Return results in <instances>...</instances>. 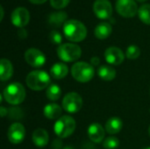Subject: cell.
I'll use <instances>...</instances> for the list:
<instances>
[{
  "instance_id": "34",
  "label": "cell",
  "mask_w": 150,
  "mask_h": 149,
  "mask_svg": "<svg viewBox=\"0 0 150 149\" xmlns=\"http://www.w3.org/2000/svg\"><path fill=\"white\" fill-rule=\"evenodd\" d=\"M0 12H1L0 21H2V20H3V18H4V8H3V6H2V5L0 6Z\"/></svg>"
},
{
  "instance_id": "18",
  "label": "cell",
  "mask_w": 150,
  "mask_h": 149,
  "mask_svg": "<svg viewBox=\"0 0 150 149\" xmlns=\"http://www.w3.org/2000/svg\"><path fill=\"white\" fill-rule=\"evenodd\" d=\"M69 73V68L66 64L62 62H57L54 63L51 69H50V75L52 76L53 78L61 80L66 77V76Z\"/></svg>"
},
{
  "instance_id": "11",
  "label": "cell",
  "mask_w": 150,
  "mask_h": 149,
  "mask_svg": "<svg viewBox=\"0 0 150 149\" xmlns=\"http://www.w3.org/2000/svg\"><path fill=\"white\" fill-rule=\"evenodd\" d=\"M11 20L12 25L15 26L24 28L29 23L30 13L27 9L24 7H18L12 11L11 15Z\"/></svg>"
},
{
  "instance_id": "21",
  "label": "cell",
  "mask_w": 150,
  "mask_h": 149,
  "mask_svg": "<svg viewBox=\"0 0 150 149\" xmlns=\"http://www.w3.org/2000/svg\"><path fill=\"white\" fill-rule=\"evenodd\" d=\"M62 112V107L59 105L54 104V103L47 104L44 107V110H43L45 117L47 119H58L61 116Z\"/></svg>"
},
{
  "instance_id": "7",
  "label": "cell",
  "mask_w": 150,
  "mask_h": 149,
  "mask_svg": "<svg viewBox=\"0 0 150 149\" xmlns=\"http://www.w3.org/2000/svg\"><path fill=\"white\" fill-rule=\"evenodd\" d=\"M62 108L69 113L78 112L83 106L82 97L76 92H69L65 95L62 100Z\"/></svg>"
},
{
  "instance_id": "29",
  "label": "cell",
  "mask_w": 150,
  "mask_h": 149,
  "mask_svg": "<svg viewBox=\"0 0 150 149\" xmlns=\"http://www.w3.org/2000/svg\"><path fill=\"white\" fill-rule=\"evenodd\" d=\"M62 142L60 139H56L54 140L53 142H52V145H51V148L52 149H62Z\"/></svg>"
},
{
  "instance_id": "28",
  "label": "cell",
  "mask_w": 150,
  "mask_h": 149,
  "mask_svg": "<svg viewBox=\"0 0 150 149\" xmlns=\"http://www.w3.org/2000/svg\"><path fill=\"white\" fill-rule=\"evenodd\" d=\"M70 0H50V4L53 8L60 10L66 7Z\"/></svg>"
},
{
  "instance_id": "4",
  "label": "cell",
  "mask_w": 150,
  "mask_h": 149,
  "mask_svg": "<svg viewBox=\"0 0 150 149\" xmlns=\"http://www.w3.org/2000/svg\"><path fill=\"white\" fill-rule=\"evenodd\" d=\"M94 68L91 64L85 61H77L71 68L73 78L80 83H87L94 76Z\"/></svg>"
},
{
  "instance_id": "37",
  "label": "cell",
  "mask_w": 150,
  "mask_h": 149,
  "mask_svg": "<svg viewBox=\"0 0 150 149\" xmlns=\"http://www.w3.org/2000/svg\"><path fill=\"white\" fill-rule=\"evenodd\" d=\"M142 149H150V147H148V148H144Z\"/></svg>"
},
{
  "instance_id": "31",
  "label": "cell",
  "mask_w": 150,
  "mask_h": 149,
  "mask_svg": "<svg viewBox=\"0 0 150 149\" xmlns=\"http://www.w3.org/2000/svg\"><path fill=\"white\" fill-rule=\"evenodd\" d=\"M99 62H100V60L97 56H94V57H92L91 59V64L93 65V66H98L99 64Z\"/></svg>"
},
{
  "instance_id": "35",
  "label": "cell",
  "mask_w": 150,
  "mask_h": 149,
  "mask_svg": "<svg viewBox=\"0 0 150 149\" xmlns=\"http://www.w3.org/2000/svg\"><path fill=\"white\" fill-rule=\"evenodd\" d=\"M62 149H75L73 147H70V146H67V147H64Z\"/></svg>"
},
{
  "instance_id": "15",
  "label": "cell",
  "mask_w": 150,
  "mask_h": 149,
  "mask_svg": "<svg viewBox=\"0 0 150 149\" xmlns=\"http://www.w3.org/2000/svg\"><path fill=\"white\" fill-rule=\"evenodd\" d=\"M68 14L65 11H54L48 15L47 22L53 27H61L67 22Z\"/></svg>"
},
{
  "instance_id": "22",
  "label": "cell",
  "mask_w": 150,
  "mask_h": 149,
  "mask_svg": "<svg viewBox=\"0 0 150 149\" xmlns=\"http://www.w3.org/2000/svg\"><path fill=\"white\" fill-rule=\"evenodd\" d=\"M98 75L104 81H112L116 77V70L109 65H101L98 69Z\"/></svg>"
},
{
  "instance_id": "9",
  "label": "cell",
  "mask_w": 150,
  "mask_h": 149,
  "mask_svg": "<svg viewBox=\"0 0 150 149\" xmlns=\"http://www.w3.org/2000/svg\"><path fill=\"white\" fill-rule=\"evenodd\" d=\"M25 60L31 67L40 68L46 62V56L37 48H29L25 53Z\"/></svg>"
},
{
  "instance_id": "38",
  "label": "cell",
  "mask_w": 150,
  "mask_h": 149,
  "mask_svg": "<svg viewBox=\"0 0 150 149\" xmlns=\"http://www.w3.org/2000/svg\"><path fill=\"white\" fill-rule=\"evenodd\" d=\"M149 135H150V126H149Z\"/></svg>"
},
{
  "instance_id": "27",
  "label": "cell",
  "mask_w": 150,
  "mask_h": 149,
  "mask_svg": "<svg viewBox=\"0 0 150 149\" xmlns=\"http://www.w3.org/2000/svg\"><path fill=\"white\" fill-rule=\"evenodd\" d=\"M48 39H49L50 42H52L54 45H62L61 43L62 42V36L56 30H53L50 32V33L48 35Z\"/></svg>"
},
{
  "instance_id": "10",
  "label": "cell",
  "mask_w": 150,
  "mask_h": 149,
  "mask_svg": "<svg viewBox=\"0 0 150 149\" xmlns=\"http://www.w3.org/2000/svg\"><path fill=\"white\" fill-rule=\"evenodd\" d=\"M93 11L100 19H109L112 14V6L108 0H96L93 4Z\"/></svg>"
},
{
  "instance_id": "36",
  "label": "cell",
  "mask_w": 150,
  "mask_h": 149,
  "mask_svg": "<svg viewBox=\"0 0 150 149\" xmlns=\"http://www.w3.org/2000/svg\"><path fill=\"white\" fill-rule=\"evenodd\" d=\"M138 2H145V1H147V0H137Z\"/></svg>"
},
{
  "instance_id": "30",
  "label": "cell",
  "mask_w": 150,
  "mask_h": 149,
  "mask_svg": "<svg viewBox=\"0 0 150 149\" xmlns=\"http://www.w3.org/2000/svg\"><path fill=\"white\" fill-rule=\"evenodd\" d=\"M18 36L21 40L25 39L27 37V31L25 28H19V30L18 31Z\"/></svg>"
},
{
  "instance_id": "2",
  "label": "cell",
  "mask_w": 150,
  "mask_h": 149,
  "mask_svg": "<svg viewBox=\"0 0 150 149\" xmlns=\"http://www.w3.org/2000/svg\"><path fill=\"white\" fill-rule=\"evenodd\" d=\"M25 83L31 90L40 91L50 85V77L46 71L34 70L27 75Z\"/></svg>"
},
{
  "instance_id": "6",
  "label": "cell",
  "mask_w": 150,
  "mask_h": 149,
  "mask_svg": "<svg viewBox=\"0 0 150 149\" xmlns=\"http://www.w3.org/2000/svg\"><path fill=\"white\" fill-rule=\"evenodd\" d=\"M57 55L62 61L71 62L77 61L82 54L81 47L74 43H64L58 47Z\"/></svg>"
},
{
  "instance_id": "5",
  "label": "cell",
  "mask_w": 150,
  "mask_h": 149,
  "mask_svg": "<svg viewBox=\"0 0 150 149\" xmlns=\"http://www.w3.org/2000/svg\"><path fill=\"white\" fill-rule=\"evenodd\" d=\"M76 126V124L75 119L69 115H65L55 121L54 131L60 139H65L70 136L75 132Z\"/></svg>"
},
{
  "instance_id": "14",
  "label": "cell",
  "mask_w": 150,
  "mask_h": 149,
  "mask_svg": "<svg viewBox=\"0 0 150 149\" xmlns=\"http://www.w3.org/2000/svg\"><path fill=\"white\" fill-rule=\"evenodd\" d=\"M88 136L92 142L100 143L105 139V129L100 124L93 123L88 128Z\"/></svg>"
},
{
  "instance_id": "26",
  "label": "cell",
  "mask_w": 150,
  "mask_h": 149,
  "mask_svg": "<svg viewBox=\"0 0 150 149\" xmlns=\"http://www.w3.org/2000/svg\"><path fill=\"white\" fill-rule=\"evenodd\" d=\"M120 146V140L114 136H110L103 141V147L105 149H116Z\"/></svg>"
},
{
  "instance_id": "16",
  "label": "cell",
  "mask_w": 150,
  "mask_h": 149,
  "mask_svg": "<svg viewBox=\"0 0 150 149\" xmlns=\"http://www.w3.org/2000/svg\"><path fill=\"white\" fill-rule=\"evenodd\" d=\"M33 142L38 148H43L47 145L49 141V136L45 129L38 128L33 133Z\"/></svg>"
},
{
  "instance_id": "24",
  "label": "cell",
  "mask_w": 150,
  "mask_h": 149,
  "mask_svg": "<svg viewBox=\"0 0 150 149\" xmlns=\"http://www.w3.org/2000/svg\"><path fill=\"white\" fill-rule=\"evenodd\" d=\"M139 18L147 25H150V4H142L138 10Z\"/></svg>"
},
{
  "instance_id": "23",
  "label": "cell",
  "mask_w": 150,
  "mask_h": 149,
  "mask_svg": "<svg viewBox=\"0 0 150 149\" xmlns=\"http://www.w3.org/2000/svg\"><path fill=\"white\" fill-rule=\"evenodd\" d=\"M46 95H47V97L49 100H51V101H56L62 96V90L58 86V84L52 83V84H50L47 88Z\"/></svg>"
},
{
  "instance_id": "12",
  "label": "cell",
  "mask_w": 150,
  "mask_h": 149,
  "mask_svg": "<svg viewBox=\"0 0 150 149\" xmlns=\"http://www.w3.org/2000/svg\"><path fill=\"white\" fill-rule=\"evenodd\" d=\"M25 136V130L21 123H13L8 129L7 137L11 143L19 144L21 143Z\"/></svg>"
},
{
  "instance_id": "13",
  "label": "cell",
  "mask_w": 150,
  "mask_h": 149,
  "mask_svg": "<svg viewBox=\"0 0 150 149\" xmlns=\"http://www.w3.org/2000/svg\"><path fill=\"white\" fill-rule=\"evenodd\" d=\"M105 59L107 61V63L111 65H120L124 59H125V54L122 52V50L117 47H110L105 51Z\"/></svg>"
},
{
  "instance_id": "20",
  "label": "cell",
  "mask_w": 150,
  "mask_h": 149,
  "mask_svg": "<svg viewBox=\"0 0 150 149\" xmlns=\"http://www.w3.org/2000/svg\"><path fill=\"white\" fill-rule=\"evenodd\" d=\"M122 127H123L122 120L117 117L110 118L105 123V131L109 134H116L120 133Z\"/></svg>"
},
{
  "instance_id": "25",
  "label": "cell",
  "mask_w": 150,
  "mask_h": 149,
  "mask_svg": "<svg viewBox=\"0 0 150 149\" xmlns=\"http://www.w3.org/2000/svg\"><path fill=\"white\" fill-rule=\"evenodd\" d=\"M126 55L130 60H135L141 55V49L136 45H131L127 48Z\"/></svg>"
},
{
  "instance_id": "1",
  "label": "cell",
  "mask_w": 150,
  "mask_h": 149,
  "mask_svg": "<svg viewBox=\"0 0 150 149\" xmlns=\"http://www.w3.org/2000/svg\"><path fill=\"white\" fill-rule=\"evenodd\" d=\"M63 34L67 40L72 42H80L86 38L87 28L81 21L69 19L63 25Z\"/></svg>"
},
{
  "instance_id": "3",
  "label": "cell",
  "mask_w": 150,
  "mask_h": 149,
  "mask_svg": "<svg viewBox=\"0 0 150 149\" xmlns=\"http://www.w3.org/2000/svg\"><path fill=\"white\" fill-rule=\"evenodd\" d=\"M3 96L8 104L18 105L25 100L26 93L24 86L21 83H12L4 89Z\"/></svg>"
},
{
  "instance_id": "19",
  "label": "cell",
  "mask_w": 150,
  "mask_h": 149,
  "mask_svg": "<svg viewBox=\"0 0 150 149\" xmlns=\"http://www.w3.org/2000/svg\"><path fill=\"white\" fill-rule=\"evenodd\" d=\"M112 32V27L110 23L101 22L96 26L94 33L96 38L99 40H105L111 35Z\"/></svg>"
},
{
  "instance_id": "33",
  "label": "cell",
  "mask_w": 150,
  "mask_h": 149,
  "mask_svg": "<svg viewBox=\"0 0 150 149\" xmlns=\"http://www.w3.org/2000/svg\"><path fill=\"white\" fill-rule=\"evenodd\" d=\"M29 1L34 4H44L45 2H47V0H29Z\"/></svg>"
},
{
  "instance_id": "32",
  "label": "cell",
  "mask_w": 150,
  "mask_h": 149,
  "mask_svg": "<svg viewBox=\"0 0 150 149\" xmlns=\"http://www.w3.org/2000/svg\"><path fill=\"white\" fill-rule=\"evenodd\" d=\"M0 114H1V117H5L7 115V109H5L4 106H2L0 108Z\"/></svg>"
},
{
  "instance_id": "17",
  "label": "cell",
  "mask_w": 150,
  "mask_h": 149,
  "mask_svg": "<svg viewBox=\"0 0 150 149\" xmlns=\"http://www.w3.org/2000/svg\"><path fill=\"white\" fill-rule=\"evenodd\" d=\"M13 75V67L11 62L7 59H1L0 61V79L4 82L9 80Z\"/></svg>"
},
{
  "instance_id": "8",
  "label": "cell",
  "mask_w": 150,
  "mask_h": 149,
  "mask_svg": "<svg viewBox=\"0 0 150 149\" xmlns=\"http://www.w3.org/2000/svg\"><path fill=\"white\" fill-rule=\"evenodd\" d=\"M116 10L124 18H133L138 13V6L134 0H117Z\"/></svg>"
}]
</instances>
